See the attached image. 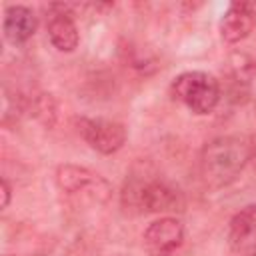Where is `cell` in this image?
<instances>
[{"mask_svg":"<svg viewBox=\"0 0 256 256\" xmlns=\"http://www.w3.org/2000/svg\"><path fill=\"white\" fill-rule=\"evenodd\" d=\"M248 160H252V140L242 136H218L202 148V180L210 188H224L242 174Z\"/></svg>","mask_w":256,"mask_h":256,"instance_id":"6da1fadb","label":"cell"},{"mask_svg":"<svg viewBox=\"0 0 256 256\" xmlns=\"http://www.w3.org/2000/svg\"><path fill=\"white\" fill-rule=\"evenodd\" d=\"M184 206V198L178 188L160 178L130 176L122 188V208L130 212H178Z\"/></svg>","mask_w":256,"mask_h":256,"instance_id":"7a4b0ae2","label":"cell"},{"mask_svg":"<svg viewBox=\"0 0 256 256\" xmlns=\"http://www.w3.org/2000/svg\"><path fill=\"white\" fill-rule=\"evenodd\" d=\"M170 92L174 100L182 102L194 114H210L220 100L218 80L212 74L200 70H190L176 76Z\"/></svg>","mask_w":256,"mask_h":256,"instance_id":"3957f363","label":"cell"},{"mask_svg":"<svg viewBox=\"0 0 256 256\" xmlns=\"http://www.w3.org/2000/svg\"><path fill=\"white\" fill-rule=\"evenodd\" d=\"M76 130L82 140L100 154H114L126 142V128L108 118H76Z\"/></svg>","mask_w":256,"mask_h":256,"instance_id":"277c9868","label":"cell"},{"mask_svg":"<svg viewBox=\"0 0 256 256\" xmlns=\"http://www.w3.org/2000/svg\"><path fill=\"white\" fill-rule=\"evenodd\" d=\"M56 184L62 192L66 194H80V192H88L94 200L106 202L110 198V184L96 172L84 168V166H76V164H60L56 168Z\"/></svg>","mask_w":256,"mask_h":256,"instance_id":"5b68a950","label":"cell"},{"mask_svg":"<svg viewBox=\"0 0 256 256\" xmlns=\"http://www.w3.org/2000/svg\"><path fill=\"white\" fill-rule=\"evenodd\" d=\"M142 240L150 256H172L184 242V226L174 216H162L148 224Z\"/></svg>","mask_w":256,"mask_h":256,"instance_id":"8992f818","label":"cell"},{"mask_svg":"<svg viewBox=\"0 0 256 256\" xmlns=\"http://www.w3.org/2000/svg\"><path fill=\"white\" fill-rule=\"evenodd\" d=\"M48 38L52 42V46L60 52H74L78 48L80 42V34H78V26L68 10V6L64 4H52L48 8Z\"/></svg>","mask_w":256,"mask_h":256,"instance_id":"52a82bcc","label":"cell"},{"mask_svg":"<svg viewBox=\"0 0 256 256\" xmlns=\"http://www.w3.org/2000/svg\"><path fill=\"white\" fill-rule=\"evenodd\" d=\"M256 22V8L250 2H232L222 20H220V36L222 40L236 44L240 40H244Z\"/></svg>","mask_w":256,"mask_h":256,"instance_id":"ba28073f","label":"cell"},{"mask_svg":"<svg viewBox=\"0 0 256 256\" xmlns=\"http://www.w3.org/2000/svg\"><path fill=\"white\" fill-rule=\"evenodd\" d=\"M36 28H38V18H36L32 8L20 6V4L6 8L2 30H4V38L8 42L24 44L26 40H30L34 36Z\"/></svg>","mask_w":256,"mask_h":256,"instance_id":"9c48e42d","label":"cell"},{"mask_svg":"<svg viewBox=\"0 0 256 256\" xmlns=\"http://www.w3.org/2000/svg\"><path fill=\"white\" fill-rule=\"evenodd\" d=\"M228 242L234 250L256 246V204L244 206L228 224Z\"/></svg>","mask_w":256,"mask_h":256,"instance_id":"30bf717a","label":"cell"},{"mask_svg":"<svg viewBox=\"0 0 256 256\" xmlns=\"http://www.w3.org/2000/svg\"><path fill=\"white\" fill-rule=\"evenodd\" d=\"M34 108H36V116L42 118L48 126L54 122V114H56L54 110H56V106H54V100H52L50 94H42V96H38Z\"/></svg>","mask_w":256,"mask_h":256,"instance_id":"8fae6325","label":"cell"},{"mask_svg":"<svg viewBox=\"0 0 256 256\" xmlns=\"http://www.w3.org/2000/svg\"><path fill=\"white\" fill-rule=\"evenodd\" d=\"M0 186H2V208H8V204H10V196H12V188H10V184H8V180L6 178H2V182H0Z\"/></svg>","mask_w":256,"mask_h":256,"instance_id":"7c38bea8","label":"cell"},{"mask_svg":"<svg viewBox=\"0 0 256 256\" xmlns=\"http://www.w3.org/2000/svg\"><path fill=\"white\" fill-rule=\"evenodd\" d=\"M252 158L256 160V136L252 138Z\"/></svg>","mask_w":256,"mask_h":256,"instance_id":"4fadbf2b","label":"cell"},{"mask_svg":"<svg viewBox=\"0 0 256 256\" xmlns=\"http://www.w3.org/2000/svg\"><path fill=\"white\" fill-rule=\"evenodd\" d=\"M252 256H256V246H254V248H252Z\"/></svg>","mask_w":256,"mask_h":256,"instance_id":"5bb4252c","label":"cell"}]
</instances>
